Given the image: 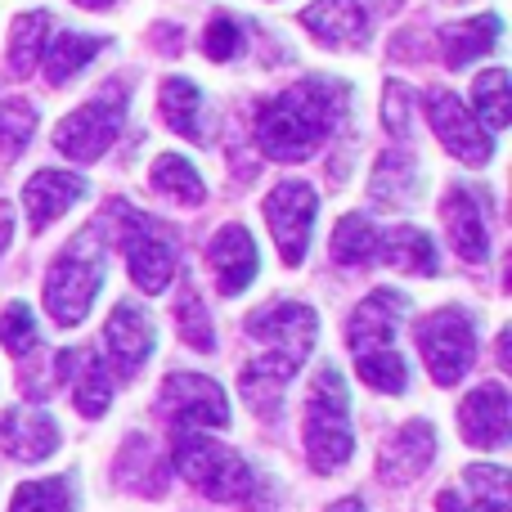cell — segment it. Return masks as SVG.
Instances as JSON below:
<instances>
[{
  "label": "cell",
  "instance_id": "cell-1",
  "mask_svg": "<svg viewBox=\"0 0 512 512\" xmlns=\"http://www.w3.org/2000/svg\"><path fill=\"white\" fill-rule=\"evenodd\" d=\"M346 99H351V90L342 81L301 77L297 86L274 95L261 108V117H256V144H261V153L274 162L310 158L337 131V122L346 113Z\"/></svg>",
  "mask_w": 512,
  "mask_h": 512
},
{
  "label": "cell",
  "instance_id": "cell-2",
  "mask_svg": "<svg viewBox=\"0 0 512 512\" xmlns=\"http://www.w3.org/2000/svg\"><path fill=\"white\" fill-rule=\"evenodd\" d=\"M301 432H306V459L315 472H337L351 463L355 436H351V396L346 382L333 364L315 373L306 391V414H301Z\"/></svg>",
  "mask_w": 512,
  "mask_h": 512
},
{
  "label": "cell",
  "instance_id": "cell-3",
  "mask_svg": "<svg viewBox=\"0 0 512 512\" xmlns=\"http://www.w3.org/2000/svg\"><path fill=\"white\" fill-rule=\"evenodd\" d=\"M104 270L108 261L99 248V230H86L54 256L50 274H45V310L54 324L72 328L86 319V310L95 306V292L104 288Z\"/></svg>",
  "mask_w": 512,
  "mask_h": 512
},
{
  "label": "cell",
  "instance_id": "cell-4",
  "mask_svg": "<svg viewBox=\"0 0 512 512\" xmlns=\"http://www.w3.org/2000/svg\"><path fill=\"white\" fill-rule=\"evenodd\" d=\"M176 472L194 490H203L207 499H216V504H243V499H252V490H256L248 463H243L234 450H225L221 441L198 436V432L176 436Z\"/></svg>",
  "mask_w": 512,
  "mask_h": 512
},
{
  "label": "cell",
  "instance_id": "cell-5",
  "mask_svg": "<svg viewBox=\"0 0 512 512\" xmlns=\"http://www.w3.org/2000/svg\"><path fill=\"white\" fill-rule=\"evenodd\" d=\"M418 351H423L432 382H441V387H454L459 378H468V369L477 364V328H472V315L459 306H445L436 315H427L418 324Z\"/></svg>",
  "mask_w": 512,
  "mask_h": 512
},
{
  "label": "cell",
  "instance_id": "cell-6",
  "mask_svg": "<svg viewBox=\"0 0 512 512\" xmlns=\"http://www.w3.org/2000/svg\"><path fill=\"white\" fill-rule=\"evenodd\" d=\"M126 117V90L108 86L104 95H95L90 104H81L77 113H68L54 131V149L72 162H95L113 149L117 131H122Z\"/></svg>",
  "mask_w": 512,
  "mask_h": 512
},
{
  "label": "cell",
  "instance_id": "cell-7",
  "mask_svg": "<svg viewBox=\"0 0 512 512\" xmlns=\"http://www.w3.org/2000/svg\"><path fill=\"white\" fill-rule=\"evenodd\" d=\"M315 189L301 185V180H283V185H274L270 194H265L261 212L265 221H270V234L274 243H279V256L288 265H297L301 256L310 248V225H315Z\"/></svg>",
  "mask_w": 512,
  "mask_h": 512
},
{
  "label": "cell",
  "instance_id": "cell-8",
  "mask_svg": "<svg viewBox=\"0 0 512 512\" xmlns=\"http://www.w3.org/2000/svg\"><path fill=\"white\" fill-rule=\"evenodd\" d=\"M162 409L180 432H198V427H230V400L225 387L203 373H171L162 382Z\"/></svg>",
  "mask_w": 512,
  "mask_h": 512
},
{
  "label": "cell",
  "instance_id": "cell-9",
  "mask_svg": "<svg viewBox=\"0 0 512 512\" xmlns=\"http://www.w3.org/2000/svg\"><path fill=\"white\" fill-rule=\"evenodd\" d=\"M113 207H117V216H126L122 221V248H126V265H131L135 288L162 292L171 283V274H176V252H171V243L153 230L149 216L131 212L126 203H113Z\"/></svg>",
  "mask_w": 512,
  "mask_h": 512
},
{
  "label": "cell",
  "instance_id": "cell-10",
  "mask_svg": "<svg viewBox=\"0 0 512 512\" xmlns=\"http://www.w3.org/2000/svg\"><path fill=\"white\" fill-rule=\"evenodd\" d=\"M427 117H432V131L441 135V144L459 162H472V167L490 162L495 140H490V131L477 122V113H468L450 90H427Z\"/></svg>",
  "mask_w": 512,
  "mask_h": 512
},
{
  "label": "cell",
  "instance_id": "cell-11",
  "mask_svg": "<svg viewBox=\"0 0 512 512\" xmlns=\"http://www.w3.org/2000/svg\"><path fill=\"white\" fill-rule=\"evenodd\" d=\"M315 328H319L315 310L301 306V301H279V306H265L248 319V333L256 342L274 346V355H283V360H292V364H301L310 355Z\"/></svg>",
  "mask_w": 512,
  "mask_h": 512
},
{
  "label": "cell",
  "instance_id": "cell-12",
  "mask_svg": "<svg viewBox=\"0 0 512 512\" xmlns=\"http://www.w3.org/2000/svg\"><path fill=\"white\" fill-rule=\"evenodd\" d=\"M409 297L396 288H378L355 306L351 328H346V342H351L355 355H369V351H391L396 346V324L405 319Z\"/></svg>",
  "mask_w": 512,
  "mask_h": 512
},
{
  "label": "cell",
  "instance_id": "cell-13",
  "mask_svg": "<svg viewBox=\"0 0 512 512\" xmlns=\"http://www.w3.org/2000/svg\"><path fill=\"white\" fill-rule=\"evenodd\" d=\"M104 342H108V369H117L122 378H135L144 369V360L153 355V319L144 315V306L135 301H122V306L108 315V328H104Z\"/></svg>",
  "mask_w": 512,
  "mask_h": 512
},
{
  "label": "cell",
  "instance_id": "cell-14",
  "mask_svg": "<svg viewBox=\"0 0 512 512\" xmlns=\"http://www.w3.org/2000/svg\"><path fill=\"white\" fill-rule=\"evenodd\" d=\"M59 378L72 387V405L81 418H104L113 400V369L90 346H72L59 355Z\"/></svg>",
  "mask_w": 512,
  "mask_h": 512
},
{
  "label": "cell",
  "instance_id": "cell-15",
  "mask_svg": "<svg viewBox=\"0 0 512 512\" xmlns=\"http://www.w3.org/2000/svg\"><path fill=\"white\" fill-rule=\"evenodd\" d=\"M432 459H436V432L432 423L418 418V423L400 427L396 436H387V445L378 454V477L382 486H405V481L423 477L432 468Z\"/></svg>",
  "mask_w": 512,
  "mask_h": 512
},
{
  "label": "cell",
  "instance_id": "cell-16",
  "mask_svg": "<svg viewBox=\"0 0 512 512\" xmlns=\"http://www.w3.org/2000/svg\"><path fill=\"white\" fill-rule=\"evenodd\" d=\"M463 441L477 450H504L508 445V391L499 382H486L459 405Z\"/></svg>",
  "mask_w": 512,
  "mask_h": 512
},
{
  "label": "cell",
  "instance_id": "cell-17",
  "mask_svg": "<svg viewBox=\"0 0 512 512\" xmlns=\"http://www.w3.org/2000/svg\"><path fill=\"white\" fill-rule=\"evenodd\" d=\"M0 445L18 463H41L45 454L59 450V423L36 405H14L0 418Z\"/></svg>",
  "mask_w": 512,
  "mask_h": 512
},
{
  "label": "cell",
  "instance_id": "cell-18",
  "mask_svg": "<svg viewBox=\"0 0 512 512\" xmlns=\"http://www.w3.org/2000/svg\"><path fill=\"white\" fill-rule=\"evenodd\" d=\"M81 198H86V180L72 176V171H36L23 189V203H27V216H32L36 234L59 221L68 207H77Z\"/></svg>",
  "mask_w": 512,
  "mask_h": 512
},
{
  "label": "cell",
  "instance_id": "cell-19",
  "mask_svg": "<svg viewBox=\"0 0 512 512\" xmlns=\"http://www.w3.org/2000/svg\"><path fill=\"white\" fill-rule=\"evenodd\" d=\"M436 512H508V472L495 463L468 468L463 486L436 495Z\"/></svg>",
  "mask_w": 512,
  "mask_h": 512
},
{
  "label": "cell",
  "instance_id": "cell-20",
  "mask_svg": "<svg viewBox=\"0 0 512 512\" xmlns=\"http://www.w3.org/2000/svg\"><path fill=\"white\" fill-rule=\"evenodd\" d=\"M207 256H212L216 283H221L225 297L243 292L256 279V243H252V234L243 230V225H225V230L212 239Z\"/></svg>",
  "mask_w": 512,
  "mask_h": 512
},
{
  "label": "cell",
  "instance_id": "cell-21",
  "mask_svg": "<svg viewBox=\"0 0 512 512\" xmlns=\"http://www.w3.org/2000/svg\"><path fill=\"white\" fill-rule=\"evenodd\" d=\"M301 27L315 32L324 45H360L369 36V14L360 0H315L301 14Z\"/></svg>",
  "mask_w": 512,
  "mask_h": 512
},
{
  "label": "cell",
  "instance_id": "cell-22",
  "mask_svg": "<svg viewBox=\"0 0 512 512\" xmlns=\"http://www.w3.org/2000/svg\"><path fill=\"white\" fill-rule=\"evenodd\" d=\"M445 216V234H450V248L463 256V261H486L490 243H486V221H481V207L468 189H450L441 203Z\"/></svg>",
  "mask_w": 512,
  "mask_h": 512
},
{
  "label": "cell",
  "instance_id": "cell-23",
  "mask_svg": "<svg viewBox=\"0 0 512 512\" xmlns=\"http://www.w3.org/2000/svg\"><path fill=\"white\" fill-rule=\"evenodd\" d=\"M292 373H297V364L283 360V355H274V351L261 355V360H252L248 369H243L239 391H243V400L252 405V414H261V418L279 414V400H283V391H288Z\"/></svg>",
  "mask_w": 512,
  "mask_h": 512
},
{
  "label": "cell",
  "instance_id": "cell-24",
  "mask_svg": "<svg viewBox=\"0 0 512 512\" xmlns=\"http://www.w3.org/2000/svg\"><path fill=\"white\" fill-rule=\"evenodd\" d=\"M369 198L382 207V212H396V207L414 203L418 198V162L409 158L405 149H391L378 158L369 180Z\"/></svg>",
  "mask_w": 512,
  "mask_h": 512
},
{
  "label": "cell",
  "instance_id": "cell-25",
  "mask_svg": "<svg viewBox=\"0 0 512 512\" xmlns=\"http://www.w3.org/2000/svg\"><path fill=\"white\" fill-rule=\"evenodd\" d=\"M499 32H504V23H499L495 14H481V18H468V23L441 27V54H445V63H450V68H468L477 54L495 50Z\"/></svg>",
  "mask_w": 512,
  "mask_h": 512
},
{
  "label": "cell",
  "instance_id": "cell-26",
  "mask_svg": "<svg viewBox=\"0 0 512 512\" xmlns=\"http://www.w3.org/2000/svg\"><path fill=\"white\" fill-rule=\"evenodd\" d=\"M162 117H167V126L176 135H185V140H198L203 135V95H198V86L189 77H171L162 81Z\"/></svg>",
  "mask_w": 512,
  "mask_h": 512
},
{
  "label": "cell",
  "instance_id": "cell-27",
  "mask_svg": "<svg viewBox=\"0 0 512 512\" xmlns=\"http://www.w3.org/2000/svg\"><path fill=\"white\" fill-rule=\"evenodd\" d=\"M153 189H158V194H167L171 203H180V207H198L207 198L203 176H198V171L189 167L180 153H162V158L153 162Z\"/></svg>",
  "mask_w": 512,
  "mask_h": 512
},
{
  "label": "cell",
  "instance_id": "cell-28",
  "mask_svg": "<svg viewBox=\"0 0 512 512\" xmlns=\"http://www.w3.org/2000/svg\"><path fill=\"white\" fill-rule=\"evenodd\" d=\"M382 256H387L396 270L409 274H436V248L418 225H396V230L382 239Z\"/></svg>",
  "mask_w": 512,
  "mask_h": 512
},
{
  "label": "cell",
  "instance_id": "cell-29",
  "mask_svg": "<svg viewBox=\"0 0 512 512\" xmlns=\"http://www.w3.org/2000/svg\"><path fill=\"white\" fill-rule=\"evenodd\" d=\"M9 512H77V477L27 481L14 490Z\"/></svg>",
  "mask_w": 512,
  "mask_h": 512
},
{
  "label": "cell",
  "instance_id": "cell-30",
  "mask_svg": "<svg viewBox=\"0 0 512 512\" xmlns=\"http://www.w3.org/2000/svg\"><path fill=\"white\" fill-rule=\"evenodd\" d=\"M99 50H104V36H59V41H50V54H45V77H50L54 86H63V81L77 77Z\"/></svg>",
  "mask_w": 512,
  "mask_h": 512
},
{
  "label": "cell",
  "instance_id": "cell-31",
  "mask_svg": "<svg viewBox=\"0 0 512 512\" xmlns=\"http://www.w3.org/2000/svg\"><path fill=\"white\" fill-rule=\"evenodd\" d=\"M45 36H50V14H18L9 27V68L32 72L45 54Z\"/></svg>",
  "mask_w": 512,
  "mask_h": 512
},
{
  "label": "cell",
  "instance_id": "cell-32",
  "mask_svg": "<svg viewBox=\"0 0 512 512\" xmlns=\"http://www.w3.org/2000/svg\"><path fill=\"white\" fill-rule=\"evenodd\" d=\"M328 252H333L337 265H364V261H373V252H378V234H373V225L364 221V216H342Z\"/></svg>",
  "mask_w": 512,
  "mask_h": 512
},
{
  "label": "cell",
  "instance_id": "cell-33",
  "mask_svg": "<svg viewBox=\"0 0 512 512\" xmlns=\"http://www.w3.org/2000/svg\"><path fill=\"white\" fill-rule=\"evenodd\" d=\"M355 373H360V378L369 382L373 391H382V396H400V391L409 387L405 360H400V351H396V346H391V351H369V355H355Z\"/></svg>",
  "mask_w": 512,
  "mask_h": 512
},
{
  "label": "cell",
  "instance_id": "cell-34",
  "mask_svg": "<svg viewBox=\"0 0 512 512\" xmlns=\"http://www.w3.org/2000/svg\"><path fill=\"white\" fill-rule=\"evenodd\" d=\"M472 99H477V113H481V122H486L490 131L508 126L512 104H508V72H504V68L481 72V77H477V90H472Z\"/></svg>",
  "mask_w": 512,
  "mask_h": 512
},
{
  "label": "cell",
  "instance_id": "cell-35",
  "mask_svg": "<svg viewBox=\"0 0 512 512\" xmlns=\"http://www.w3.org/2000/svg\"><path fill=\"white\" fill-rule=\"evenodd\" d=\"M0 346H5L9 355H32L36 346H41V328H36L32 310H27L23 301H9V310L0 315Z\"/></svg>",
  "mask_w": 512,
  "mask_h": 512
},
{
  "label": "cell",
  "instance_id": "cell-36",
  "mask_svg": "<svg viewBox=\"0 0 512 512\" xmlns=\"http://www.w3.org/2000/svg\"><path fill=\"white\" fill-rule=\"evenodd\" d=\"M32 131H36L32 104H27V99H5V104H0V149L18 153L32 140Z\"/></svg>",
  "mask_w": 512,
  "mask_h": 512
},
{
  "label": "cell",
  "instance_id": "cell-37",
  "mask_svg": "<svg viewBox=\"0 0 512 512\" xmlns=\"http://www.w3.org/2000/svg\"><path fill=\"white\" fill-rule=\"evenodd\" d=\"M176 315H180V333H185V342L194 346V351H212V346H216V337H212V319H207V310H203V301H198V292H194V288H189L185 297H180Z\"/></svg>",
  "mask_w": 512,
  "mask_h": 512
},
{
  "label": "cell",
  "instance_id": "cell-38",
  "mask_svg": "<svg viewBox=\"0 0 512 512\" xmlns=\"http://www.w3.org/2000/svg\"><path fill=\"white\" fill-rule=\"evenodd\" d=\"M203 50H207V59H216V63H225V59H239L243 54V32H239V23L234 18H212L207 23V36H203Z\"/></svg>",
  "mask_w": 512,
  "mask_h": 512
},
{
  "label": "cell",
  "instance_id": "cell-39",
  "mask_svg": "<svg viewBox=\"0 0 512 512\" xmlns=\"http://www.w3.org/2000/svg\"><path fill=\"white\" fill-rule=\"evenodd\" d=\"M409 108H414V95H409L405 81H387V104H382V122H387L391 135H409Z\"/></svg>",
  "mask_w": 512,
  "mask_h": 512
},
{
  "label": "cell",
  "instance_id": "cell-40",
  "mask_svg": "<svg viewBox=\"0 0 512 512\" xmlns=\"http://www.w3.org/2000/svg\"><path fill=\"white\" fill-rule=\"evenodd\" d=\"M9 234H14V207L0 203V252L9 248Z\"/></svg>",
  "mask_w": 512,
  "mask_h": 512
},
{
  "label": "cell",
  "instance_id": "cell-41",
  "mask_svg": "<svg viewBox=\"0 0 512 512\" xmlns=\"http://www.w3.org/2000/svg\"><path fill=\"white\" fill-rule=\"evenodd\" d=\"M328 512H369V508H364V504H360V499H342V504H333V508H328Z\"/></svg>",
  "mask_w": 512,
  "mask_h": 512
},
{
  "label": "cell",
  "instance_id": "cell-42",
  "mask_svg": "<svg viewBox=\"0 0 512 512\" xmlns=\"http://www.w3.org/2000/svg\"><path fill=\"white\" fill-rule=\"evenodd\" d=\"M77 5H86V9H108L113 0H77Z\"/></svg>",
  "mask_w": 512,
  "mask_h": 512
}]
</instances>
